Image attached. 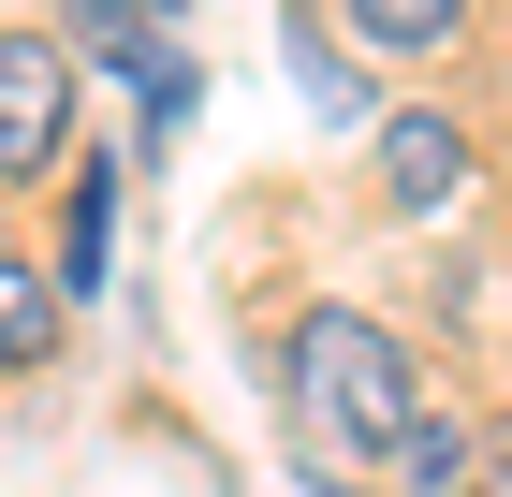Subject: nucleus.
<instances>
[{
	"instance_id": "2",
	"label": "nucleus",
	"mask_w": 512,
	"mask_h": 497,
	"mask_svg": "<svg viewBox=\"0 0 512 497\" xmlns=\"http://www.w3.org/2000/svg\"><path fill=\"white\" fill-rule=\"evenodd\" d=\"M366 161H381V205H395V220H439V205H469V161H483V147H469L439 103H395Z\"/></svg>"
},
{
	"instance_id": "3",
	"label": "nucleus",
	"mask_w": 512,
	"mask_h": 497,
	"mask_svg": "<svg viewBox=\"0 0 512 497\" xmlns=\"http://www.w3.org/2000/svg\"><path fill=\"white\" fill-rule=\"evenodd\" d=\"M59 117H74V59L44 30L0 44V176H30V161H59Z\"/></svg>"
},
{
	"instance_id": "4",
	"label": "nucleus",
	"mask_w": 512,
	"mask_h": 497,
	"mask_svg": "<svg viewBox=\"0 0 512 497\" xmlns=\"http://www.w3.org/2000/svg\"><path fill=\"white\" fill-rule=\"evenodd\" d=\"M103 249H118V161H88V176H74V205H59V264H44V293H59V307H88V293H103Z\"/></svg>"
},
{
	"instance_id": "7",
	"label": "nucleus",
	"mask_w": 512,
	"mask_h": 497,
	"mask_svg": "<svg viewBox=\"0 0 512 497\" xmlns=\"http://www.w3.org/2000/svg\"><path fill=\"white\" fill-rule=\"evenodd\" d=\"M469 468V424L454 410H410V439H395V483H454Z\"/></svg>"
},
{
	"instance_id": "8",
	"label": "nucleus",
	"mask_w": 512,
	"mask_h": 497,
	"mask_svg": "<svg viewBox=\"0 0 512 497\" xmlns=\"http://www.w3.org/2000/svg\"><path fill=\"white\" fill-rule=\"evenodd\" d=\"M88 15H161V0H88Z\"/></svg>"
},
{
	"instance_id": "6",
	"label": "nucleus",
	"mask_w": 512,
	"mask_h": 497,
	"mask_svg": "<svg viewBox=\"0 0 512 497\" xmlns=\"http://www.w3.org/2000/svg\"><path fill=\"white\" fill-rule=\"evenodd\" d=\"M337 15H352L366 44H454L469 30V0H337Z\"/></svg>"
},
{
	"instance_id": "5",
	"label": "nucleus",
	"mask_w": 512,
	"mask_h": 497,
	"mask_svg": "<svg viewBox=\"0 0 512 497\" xmlns=\"http://www.w3.org/2000/svg\"><path fill=\"white\" fill-rule=\"evenodd\" d=\"M59 337H74V307L44 293V264H15V249H0V366H44Z\"/></svg>"
},
{
	"instance_id": "1",
	"label": "nucleus",
	"mask_w": 512,
	"mask_h": 497,
	"mask_svg": "<svg viewBox=\"0 0 512 497\" xmlns=\"http://www.w3.org/2000/svg\"><path fill=\"white\" fill-rule=\"evenodd\" d=\"M410 351L366 322V307H308L293 322V424H308V454H395L410 439Z\"/></svg>"
}]
</instances>
